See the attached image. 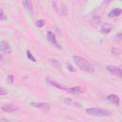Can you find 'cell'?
Returning a JSON list of instances; mask_svg holds the SVG:
<instances>
[{
    "label": "cell",
    "instance_id": "14",
    "mask_svg": "<svg viewBox=\"0 0 122 122\" xmlns=\"http://www.w3.org/2000/svg\"><path fill=\"white\" fill-rule=\"evenodd\" d=\"M49 61H50V63H51L53 67H55V68H57V69H60V68H61V64H60V62H59L58 60H56V59H50Z\"/></svg>",
    "mask_w": 122,
    "mask_h": 122
},
{
    "label": "cell",
    "instance_id": "9",
    "mask_svg": "<svg viewBox=\"0 0 122 122\" xmlns=\"http://www.w3.org/2000/svg\"><path fill=\"white\" fill-rule=\"evenodd\" d=\"M0 51H1V52H4V53H10L11 48L9 43H7L5 41H1L0 42Z\"/></svg>",
    "mask_w": 122,
    "mask_h": 122
},
{
    "label": "cell",
    "instance_id": "21",
    "mask_svg": "<svg viewBox=\"0 0 122 122\" xmlns=\"http://www.w3.org/2000/svg\"><path fill=\"white\" fill-rule=\"evenodd\" d=\"M112 51L114 53V52H116L115 54H119V52H120V51L118 50V49H116V48H112Z\"/></svg>",
    "mask_w": 122,
    "mask_h": 122
},
{
    "label": "cell",
    "instance_id": "11",
    "mask_svg": "<svg viewBox=\"0 0 122 122\" xmlns=\"http://www.w3.org/2000/svg\"><path fill=\"white\" fill-rule=\"evenodd\" d=\"M121 13H122V9H120V8H114V9H112L109 12V16L110 17H117Z\"/></svg>",
    "mask_w": 122,
    "mask_h": 122
},
{
    "label": "cell",
    "instance_id": "7",
    "mask_svg": "<svg viewBox=\"0 0 122 122\" xmlns=\"http://www.w3.org/2000/svg\"><path fill=\"white\" fill-rule=\"evenodd\" d=\"M67 92L69 93H71V94H81L85 92V90L82 88V87H79V86H76V87H71V88H66Z\"/></svg>",
    "mask_w": 122,
    "mask_h": 122
},
{
    "label": "cell",
    "instance_id": "12",
    "mask_svg": "<svg viewBox=\"0 0 122 122\" xmlns=\"http://www.w3.org/2000/svg\"><path fill=\"white\" fill-rule=\"evenodd\" d=\"M22 4H23V6L25 7V9L30 13V14H32L33 13V10H32V3L30 2V1H28V0H26V1H23L22 2Z\"/></svg>",
    "mask_w": 122,
    "mask_h": 122
},
{
    "label": "cell",
    "instance_id": "5",
    "mask_svg": "<svg viewBox=\"0 0 122 122\" xmlns=\"http://www.w3.org/2000/svg\"><path fill=\"white\" fill-rule=\"evenodd\" d=\"M108 70V71L112 74V75H115L119 78H122V69L119 68V67H116V66H107L106 68Z\"/></svg>",
    "mask_w": 122,
    "mask_h": 122
},
{
    "label": "cell",
    "instance_id": "24",
    "mask_svg": "<svg viewBox=\"0 0 122 122\" xmlns=\"http://www.w3.org/2000/svg\"><path fill=\"white\" fill-rule=\"evenodd\" d=\"M68 69H69L70 71H74V70L72 69V67H71V65H68Z\"/></svg>",
    "mask_w": 122,
    "mask_h": 122
},
{
    "label": "cell",
    "instance_id": "15",
    "mask_svg": "<svg viewBox=\"0 0 122 122\" xmlns=\"http://www.w3.org/2000/svg\"><path fill=\"white\" fill-rule=\"evenodd\" d=\"M111 30H112V28H111V26H109V25H104V26H102V28H101V32H102V33H109Z\"/></svg>",
    "mask_w": 122,
    "mask_h": 122
},
{
    "label": "cell",
    "instance_id": "4",
    "mask_svg": "<svg viewBox=\"0 0 122 122\" xmlns=\"http://www.w3.org/2000/svg\"><path fill=\"white\" fill-rule=\"evenodd\" d=\"M30 105L32 107L36 108V109L41 110L44 112H48L50 111V109H51V105L49 103H47V102H31Z\"/></svg>",
    "mask_w": 122,
    "mask_h": 122
},
{
    "label": "cell",
    "instance_id": "18",
    "mask_svg": "<svg viewBox=\"0 0 122 122\" xmlns=\"http://www.w3.org/2000/svg\"><path fill=\"white\" fill-rule=\"evenodd\" d=\"M6 19H7V17H6L5 14H4L3 9H0V21H4V20H6Z\"/></svg>",
    "mask_w": 122,
    "mask_h": 122
},
{
    "label": "cell",
    "instance_id": "6",
    "mask_svg": "<svg viewBox=\"0 0 122 122\" xmlns=\"http://www.w3.org/2000/svg\"><path fill=\"white\" fill-rule=\"evenodd\" d=\"M47 39H48V41H49L52 46H54V47L57 48V49H61V46H59V44H58V42H57V40H56V37H55V35L53 34V32L48 31V32H47Z\"/></svg>",
    "mask_w": 122,
    "mask_h": 122
},
{
    "label": "cell",
    "instance_id": "23",
    "mask_svg": "<svg viewBox=\"0 0 122 122\" xmlns=\"http://www.w3.org/2000/svg\"><path fill=\"white\" fill-rule=\"evenodd\" d=\"M116 38H117V40H120V39H122V33H119V34H117V35H116Z\"/></svg>",
    "mask_w": 122,
    "mask_h": 122
},
{
    "label": "cell",
    "instance_id": "1",
    "mask_svg": "<svg viewBox=\"0 0 122 122\" xmlns=\"http://www.w3.org/2000/svg\"><path fill=\"white\" fill-rule=\"evenodd\" d=\"M73 61L75 63V65L82 71H85L87 72H90V73H93L95 69H94V66L90 63L88 60L84 59L83 57H80V56H77V55H73Z\"/></svg>",
    "mask_w": 122,
    "mask_h": 122
},
{
    "label": "cell",
    "instance_id": "22",
    "mask_svg": "<svg viewBox=\"0 0 122 122\" xmlns=\"http://www.w3.org/2000/svg\"><path fill=\"white\" fill-rule=\"evenodd\" d=\"M64 101H65V103H67V104H71V100H70V99L68 100V98H65Z\"/></svg>",
    "mask_w": 122,
    "mask_h": 122
},
{
    "label": "cell",
    "instance_id": "16",
    "mask_svg": "<svg viewBox=\"0 0 122 122\" xmlns=\"http://www.w3.org/2000/svg\"><path fill=\"white\" fill-rule=\"evenodd\" d=\"M45 25H46V21L44 19H39L36 21V27H38V28H42Z\"/></svg>",
    "mask_w": 122,
    "mask_h": 122
},
{
    "label": "cell",
    "instance_id": "8",
    "mask_svg": "<svg viewBox=\"0 0 122 122\" xmlns=\"http://www.w3.org/2000/svg\"><path fill=\"white\" fill-rule=\"evenodd\" d=\"M1 110L6 112H16L19 110V107L14 105V104H5L1 107Z\"/></svg>",
    "mask_w": 122,
    "mask_h": 122
},
{
    "label": "cell",
    "instance_id": "13",
    "mask_svg": "<svg viewBox=\"0 0 122 122\" xmlns=\"http://www.w3.org/2000/svg\"><path fill=\"white\" fill-rule=\"evenodd\" d=\"M47 81L51 85V86H54L55 88H57V89H60V90H66V88L64 87V86H62L61 84H59V83H57V82H55V81H52V80H51L50 78H48L47 79Z\"/></svg>",
    "mask_w": 122,
    "mask_h": 122
},
{
    "label": "cell",
    "instance_id": "19",
    "mask_svg": "<svg viewBox=\"0 0 122 122\" xmlns=\"http://www.w3.org/2000/svg\"><path fill=\"white\" fill-rule=\"evenodd\" d=\"M7 80H8V83H9V84H13V80H14V77H13V75H11V74L8 75V78H7Z\"/></svg>",
    "mask_w": 122,
    "mask_h": 122
},
{
    "label": "cell",
    "instance_id": "3",
    "mask_svg": "<svg viewBox=\"0 0 122 122\" xmlns=\"http://www.w3.org/2000/svg\"><path fill=\"white\" fill-rule=\"evenodd\" d=\"M52 6H53L55 11H56L59 15H62V16L67 15L68 10H67V7L65 6L64 3L59 2V1H53V2H52Z\"/></svg>",
    "mask_w": 122,
    "mask_h": 122
},
{
    "label": "cell",
    "instance_id": "2",
    "mask_svg": "<svg viewBox=\"0 0 122 122\" xmlns=\"http://www.w3.org/2000/svg\"><path fill=\"white\" fill-rule=\"evenodd\" d=\"M86 112L92 116H109L110 112L105 109L100 108H89L86 110Z\"/></svg>",
    "mask_w": 122,
    "mask_h": 122
},
{
    "label": "cell",
    "instance_id": "17",
    "mask_svg": "<svg viewBox=\"0 0 122 122\" xmlns=\"http://www.w3.org/2000/svg\"><path fill=\"white\" fill-rule=\"evenodd\" d=\"M27 56H28V58H29L30 60H31L32 62H36V59L33 57V55L31 54V52H30V51H27Z\"/></svg>",
    "mask_w": 122,
    "mask_h": 122
},
{
    "label": "cell",
    "instance_id": "20",
    "mask_svg": "<svg viewBox=\"0 0 122 122\" xmlns=\"http://www.w3.org/2000/svg\"><path fill=\"white\" fill-rule=\"evenodd\" d=\"M6 93H7L6 90H5L3 87H1V88H0V95H4V94H6Z\"/></svg>",
    "mask_w": 122,
    "mask_h": 122
},
{
    "label": "cell",
    "instance_id": "10",
    "mask_svg": "<svg viewBox=\"0 0 122 122\" xmlns=\"http://www.w3.org/2000/svg\"><path fill=\"white\" fill-rule=\"evenodd\" d=\"M107 100L110 101L111 103L114 104V105H118L119 102H120V99H119V97L116 94H110V95H108L107 96Z\"/></svg>",
    "mask_w": 122,
    "mask_h": 122
}]
</instances>
